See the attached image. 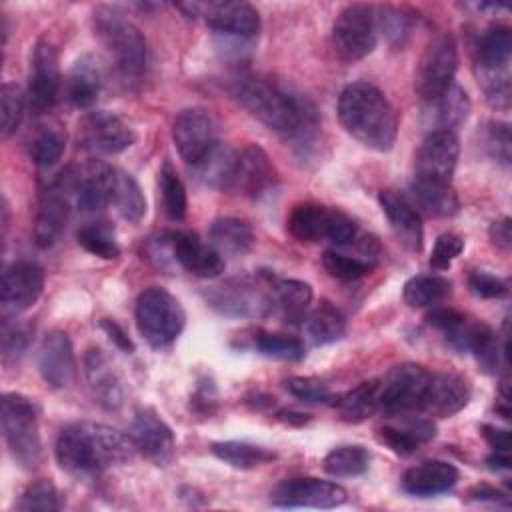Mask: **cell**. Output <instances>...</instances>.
I'll list each match as a JSON object with an SVG mask.
<instances>
[{
	"label": "cell",
	"instance_id": "6da1fadb",
	"mask_svg": "<svg viewBox=\"0 0 512 512\" xmlns=\"http://www.w3.org/2000/svg\"><path fill=\"white\" fill-rule=\"evenodd\" d=\"M240 106L286 140L308 138L318 128V110L304 94L262 76H244L234 86Z\"/></svg>",
	"mask_w": 512,
	"mask_h": 512
},
{
	"label": "cell",
	"instance_id": "7a4b0ae2",
	"mask_svg": "<svg viewBox=\"0 0 512 512\" xmlns=\"http://www.w3.org/2000/svg\"><path fill=\"white\" fill-rule=\"evenodd\" d=\"M136 448L128 434L96 422H76L60 430L54 456L70 474H92L132 460Z\"/></svg>",
	"mask_w": 512,
	"mask_h": 512
},
{
	"label": "cell",
	"instance_id": "3957f363",
	"mask_svg": "<svg viewBox=\"0 0 512 512\" xmlns=\"http://www.w3.org/2000/svg\"><path fill=\"white\" fill-rule=\"evenodd\" d=\"M338 120L366 148L386 152L396 142V112L386 94L370 82H352L340 92Z\"/></svg>",
	"mask_w": 512,
	"mask_h": 512
},
{
	"label": "cell",
	"instance_id": "277c9868",
	"mask_svg": "<svg viewBox=\"0 0 512 512\" xmlns=\"http://www.w3.org/2000/svg\"><path fill=\"white\" fill-rule=\"evenodd\" d=\"M0 422L4 442L14 462H18L26 470L36 468L42 458L36 404L22 394L6 392L2 396Z\"/></svg>",
	"mask_w": 512,
	"mask_h": 512
},
{
	"label": "cell",
	"instance_id": "5b68a950",
	"mask_svg": "<svg viewBox=\"0 0 512 512\" xmlns=\"http://www.w3.org/2000/svg\"><path fill=\"white\" fill-rule=\"evenodd\" d=\"M94 34L126 76H140L146 68L148 48L140 28L114 8H98L92 18Z\"/></svg>",
	"mask_w": 512,
	"mask_h": 512
},
{
	"label": "cell",
	"instance_id": "8992f818",
	"mask_svg": "<svg viewBox=\"0 0 512 512\" xmlns=\"http://www.w3.org/2000/svg\"><path fill=\"white\" fill-rule=\"evenodd\" d=\"M184 322V308L168 290L152 286L140 292L136 300V326L152 348L172 344L180 336Z\"/></svg>",
	"mask_w": 512,
	"mask_h": 512
},
{
	"label": "cell",
	"instance_id": "52a82bcc",
	"mask_svg": "<svg viewBox=\"0 0 512 512\" xmlns=\"http://www.w3.org/2000/svg\"><path fill=\"white\" fill-rule=\"evenodd\" d=\"M378 382V410L386 416H410L424 406L430 372L420 364H398Z\"/></svg>",
	"mask_w": 512,
	"mask_h": 512
},
{
	"label": "cell",
	"instance_id": "ba28073f",
	"mask_svg": "<svg viewBox=\"0 0 512 512\" xmlns=\"http://www.w3.org/2000/svg\"><path fill=\"white\" fill-rule=\"evenodd\" d=\"M458 68V46L450 34H440L428 42L420 56L414 88L424 102H434L454 84Z\"/></svg>",
	"mask_w": 512,
	"mask_h": 512
},
{
	"label": "cell",
	"instance_id": "9c48e42d",
	"mask_svg": "<svg viewBox=\"0 0 512 512\" xmlns=\"http://www.w3.org/2000/svg\"><path fill=\"white\" fill-rule=\"evenodd\" d=\"M56 186L66 194L74 196L76 206L86 212H100L112 204V186H114V168L92 160L84 166L68 168L60 174Z\"/></svg>",
	"mask_w": 512,
	"mask_h": 512
},
{
	"label": "cell",
	"instance_id": "30bf717a",
	"mask_svg": "<svg viewBox=\"0 0 512 512\" xmlns=\"http://www.w3.org/2000/svg\"><path fill=\"white\" fill-rule=\"evenodd\" d=\"M176 8L188 18H204L214 32L228 38L250 40L260 32V14L248 2H186Z\"/></svg>",
	"mask_w": 512,
	"mask_h": 512
},
{
	"label": "cell",
	"instance_id": "8fae6325",
	"mask_svg": "<svg viewBox=\"0 0 512 512\" xmlns=\"http://www.w3.org/2000/svg\"><path fill=\"white\" fill-rule=\"evenodd\" d=\"M378 40L376 12L368 4L346 6L332 28V42L338 56L346 62H356L366 58Z\"/></svg>",
	"mask_w": 512,
	"mask_h": 512
},
{
	"label": "cell",
	"instance_id": "7c38bea8",
	"mask_svg": "<svg viewBox=\"0 0 512 512\" xmlns=\"http://www.w3.org/2000/svg\"><path fill=\"white\" fill-rule=\"evenodd\" d=\"M78 140L84 150L98 156H112L130 148L136 140L132 126L114 112H88L78 124Z\"/></svg>",
	"mask_w": 512,
	"mask_h": 512
},
{
	"label": "cell",
	"instance_id": "4fadbf2b",
	"mask_svg": "<svg viewBox=\"0 0 512 512\" xmlns=\"http://www.w3.org/2000/svg\"><path fill=\"white\" fill-rule=\"evenodd\" d=\"M346 490L330 480L290 478L270 492V504L278 508H338L346 502Z\"/></svg>",
	"mask_w": 512,
	"mask_h": 512
},
{
	"label": "cell",
	"instance_id": "5bb4252c",
	"mask_svg": "<svg viewBox=\"0 0 512 512\" xmlns=\"http://www.w3.org/2000/svg\"><path fill=\"white\" fill-rule=\"evenodd\" d=\"M272 282V278H270ZM206 300L226 316H270L274 314L272 288L262 290L248 280H230L206 292Z\"/></svg>",
	"mask_w": 512,
	"mask_h": 512
},
{
	"label": "cell",
	"instance_id": "9a60e30c",
	"mask_svg": "<svg viewBox=\"0 0 512 512\" xmlns=\"http://www.w3.org/2000/svg\"><path fill=\"white\" fill-rule=\"evenodd\" d=\"M172 138L182 160L190 166H196L218 144L216 124L202 108L178 112L172 124Z\"/></svg>",
	"mask_w": 512,
	"mask_h": 512
},
{
	"label": "cell",
	"instance_id": "2e32d148",
	"mask_svg": "<svg viewBox=\"0 0 512 512\" xmlns=\"http://www.w3.org/2000/svg\"><path fill=\"white\" fill-rule=\"evenodd\" d=\"M136 452L148 458L156 466H168L174 458V434L172 428L150 408H140L134 414L128 432Z\"/></svg>",
	"mask_w": 512,
	"mask_h": 512
},
{
	"label": "cell",
	"instance_id": "e0dca14e",
	"mask_svg": "<svg viewBox=\"0 0 512 512\" xmlns=\"http://www.w3.org/2000/svg\"><path fill=\"white\" fill-rule=\"evenodd\" d=\"M44 288V272L36 262L16 260L4 268L0 302L4 312L18 314L36 304Z\"/></svg>",
	"mask_w": 512,
	"mask_h": 512
},
{
	"label": "cell",
	"instance_id": "ac0fdd59",
	"mask_svg": "<svg viewBox=\"0 0 512 512\" xmlns=\"http://www.w3.org/2000/svg\"><path fill=\"white\" fill-rule=\"evenodd\" d=\"M60 88V68L58 52L50 40H40L32 54L30 66V86L28 104L36 114L48 112L58 98Z\"/></svg>",
	"mask_w": 512,
	"mask_h": 512
},
{
	"label": "cell",
	"instance_id": "d6986e66",
	"mask_svg": "<svg viewBox=\"0 0 512 512\" xmlns=\"http://www.w3.org/2000/svg\"><path fill=\"white\" fill-rule=\"evenodd\" d=\"M460 154L458 138L452 130H432L420 144L414 158V174L450 182Z\"/></svg>",
	"mask_w": 512,
	"mask_h": 512
},
{
	"label": "cell",
	"instance_id": "ffe728a7",
	"mask_svg": "<svg viewBox=\"0 0 512 512\" xmlns=\"http://www.w3.org/2000/svg\"><path fill=\"white\" fill-rule=\"evenodd\" d=\"M38 370L42 380L56 390L68 388L76 378V360L68 334L50 330L38 348Z\"/></svg>",
	"mask_w": 512,
	"mask_h": 512
},
{
	"label": "cell",
	"instance_id": "44dd1931",
	"mask_svg": "<svg viewBox=\"0 0 512 512\" xmlns=\"http://www.w3.org/2000/svg\"><path fill=\"white\" fill-rule=\"evenodd\" d=\"M170 244L174 260L194 276L214 278L226 268L224 256L212 244H204L194 232H174L170 234Z\"/></svg>",
	"mask_w": 512,
	"mask_h": 512
},
{
	"label": "cell",
	"instance_id": "7402d4cb",
	"mask_svg": "<svg viewBox=\"0 0 512 512\" xmlns=\"http://www.w3.org/2000/svg\"><path fill=\"white\" fill-rule=\"evenodd\" d=\"M378 200L398 242L410 252H420L424 242V228L420 212L412 206V202L396 190H382Z\"/></svg>",
	"mask_w": 512,
	"mask_h": 512
},
{
	"label": "cell",
	"instance_id": "603a6c76",
	"mask_svg": "<svg viewBox=\"0 0 512 512\" xmlns=\"http://www.w3.org/2000/svg\"><path fill=\"white\" fill-rule=\"evenodd\" d=\"M276 182V168L268 154L256 146L248 144L238 152L236 172L232 186L246 196H260Z\"/></svg>",
	"mask_w": 512,
	"mask_h": 512
},
{
	"label": "cell",
	"instance_id": "cb8c5ba5",
	"mask_svg": "<svg viewBox=\"0 0 512 512\" xmlns=\"http://www.w3.org/2000/svg\"><path fill=\"white\" fill-rule=\"evenodd\" d=\"M468 400H470V386L462 376L446 374V372L430 374L422 410L438 418H448L460 412L468 404Z\"/></svg>",
	"mask_w": 512,
	"mask_h": 512
},
{
	"label": "cell",
	"instance_id": "d4e9b609",
	"mask_svg": "<svg viewBox=\"0 0 512 512\" xmlns=\"http://www.w3.org/2000/svg\"><path fill=\"white\" fill-rule=\"evenodd\" d=\"M460 478L454 464L446 460H424L408 468L402 476V488L414 496H436L448 492Z\"/></svg>",
	"mask_w": 512,
	"mask_h": 512
},
{
	"label": "cell",
	"instance_id": "484cf974",
	"mask_svg": "<svg viewBox=\"0 0 512 512\" xmlns=\"http://www.w3.org/2000/svg\"><path fill=\"white\" fill-rule=\"evenodd\" d=\"M412 206L420 212L432 216V218H450L458 212L460 202L450 182L424 178V176H412L408 186Z\"/></svg>",
	"mask_w": 512,
	"mask_h": 512
},
{
	"label": "cell",
	"instance_id": "4316f807",
	"mask_svg": "<svg viewBox=\"0 0 512 512\" xmlns=\"http://www.w3.org/2000/svg\"><path fill=\"white\" fill-rule=\"evenodd\" d=\"M68 220V196L52 186L42 192L34 220V242L38 248H52L64 232Z\"/></svg>",
	"mask_w": 512,
	"mask_h": 512
},
{
	"label": "cell",
	"instance_id": "83f0119b",
	"mask_svg": "<svg viewBox=\"0 0 512 512\" xmlns=\"http://www.w3.org/2000/svg\"><path fill=\"white\" fill-rule=\"evenodd\" d=\"M336 208H326L314 202L296 204L286 220L290 236L298 242H320L328 240L334 224Z\"/></svg>",
	"mask_w": 512,
	"mask_h": 512
},
{
	"label": "cell",
	"instance_id": "f1b7e54d",
	"mask_svg": "<svg viewBox=\"0 0 512 512\" xmlns=\"http://www.w3.org/2000/svg\"><path fill=\"white\" fill-rule=\"evenodd\" d=\"M400 424H386L378 430V438L392 452L408 456L418 450L420 444L430 442L436 436V426L428 418L400 416Z\"/></svg>",
	"mask_w": 512,
	"mask_h": 512
},
{
	"label": "cell",
	"instance_id": "f546056e",
	"mask_svg": "<svg viewBox=\"0 0 512 512\" xmlns=\"http://www.w3.org/2000/svg\"><path fill=\"white\" fill-rule=\"evenodd\" d=\"M84 366H86L90 390H92L94 398L98 400V404H102L108 410L118 408L122 402L120 382H118L116 372L112 370L110 362L102 354V350H88V354L84 358Z\"/></svg>",
	"mask_w": 512,
	"mask_h": 512
},
{
	"label": "cell",
	"instance_id": "4dcf8cb0",
	"mask_svg": "<svg viewBox=\"0 0 512 512\" xmlns=\"http://www.w3.org/2000/svg\"><path fill=\"white\" fill-rule=\"evenodd\" d=\"M236 160L238 152L218 142L196 166H192V170L196 180L208 188H230L234 182Z\"/></svg>",
	"mask_w": 512,
	"mask_h": 512
},
{
	"label": "cell",
	"instance_id": "1f68e13d",
	"mask_svg": "<svg viewBox=\"0 0 512 512\" xmlns=\"http://www.w3.org/2000/svg\"><path fill=\"white\" fill-rule=\"evenodd\" d=\"M100 92V68L90 54H84L76 60L74 68L68 74L66 96L76 108H90Z\"/></svg>",
	"mask_w": 512,
	"mask_h": 512
},
{
	"label": "cell",
	"instance_id": "d6a6232c",
	"mask_svg": "<svg viewBox=\"0 0 512 512\" xmlns=\"http://www.w3.org/2000/svg\"><path fill=\"white\" fill-rule=\"evenodd\" d=\"M210 244L222 256H242L254 244V230L240 218H218L210 226Z\"/></svg>",
	"mask_w": 512,
	"mask_h": 512
},
{
	"label": "cell",
	"instance_id": "836d02e7",
	"mask_svg": "<svg viewBox=\"0 0 512 512\" xmlns=\"http://www.w3.org/2000/svg\"><path fill=\"white\" fill-rule=\"evenodd\" d=\"M274 314H282L288 320H300L312 302L310 284L294 278H272Z\"/></svg>",
	"mask_w": 512,
	"mask_h": 512
},
{
	"label": "cell",
	"instance_id": "e575fe53",
	"mask_svg": "<svg viewBox=\"0 0 512 512\" xmlns=\"http://www.w3.org/2000/svg\"><path fill=\"white\" fill-rule=\"evenodd\" d=\"M512 56V32L508 26H492L478 42L476 68L484 72L508 70Z\"/></svg>",
	"mask_w": 512,
	"mask_h": 512
},
{
	"label": "cell",
	"instance_id": "d590c367",
	"mask_svg": "<svg viewBox=\"0 0 512 512\" xmlns=\"http://www.w3.org/2000/svg\"><path fill=\"white\" fill-rule=\"evenodd\" d=\"M304 334L314 346L336 342L346 332V318L338 308L324 302L304 318Z\"/></svg>",
	"mask_w": 512,
	"mask_h": 512
},
{
	"label": "cell",
	"instance_id": "8d00e7d4",
	"mask_svg": "<svg viewBox=\"0 0 512 512\" xmlns=\"http://www.w3.org/2000/svg\"><path fill=\"white\" fill-rule=\"evenodd\" d=\"M112 204L120 212V216L132 224L140 222L146 214V198L142 188L124 170L114 168V186H112Z\"/></svg>",
	"mask_w": 512,
	"mask_h": 512
},
{
	"label": "cell",
	"instance_id": "74e56055",
	"mask_svg": "<svg viewBox=\"0 0 512 512\" xmlns=\"http://www.w3.org/2000/svg\"><path fill=\"white\" fill-rule=\"evenodd\" d=\"M452 292L448 278L438 274L412 276L402 290V298L410 308H426L442 302Z\"/></svg>",
	"mask_w": 512,
	"mask_h": 512
},
{
	"label": "cell",
	"instance_id": "f35d334b",
	"mask_svg": "<svg viewBox=\"0 0 512 512\" xmlns=\"http://www.w3.org/2000/svg\"><path fill=\"white\" fill-rule=\"evenodd\" d=\"M212 454L226 464L234 468H256L262 464H268L276 458V454L264 446L250 444V442H238V440H226V442H214L212 444Z\"/></svg>",
	"mask_w": 512,
	"mask_h": 512
},
{
	"label": "cell",
	"instance_id": "ab89813d",
	"mask_svg": "<svg viewBox=\"0 0 512 512\" xmlns=\"http://www.w3.org/2000/svg\"><path fill=\"white\" fill-rule=\"evenodd\" d=\"M334 406L348 422H360L378 410V382H362L346 394L334 398Z\"/></svg>",
	"mask_w": 512,
	"mask_h": 512
},
{
	"label": "cell",
	"instance_id": "60d3db41",
	"mask_svg": "<svg viewBox=\"0 0 512 512\" xmlns=\"http://www.w3.org/2000/svg\"><path fill=\"white\" fill-rule=\"evenodd\" d=\"M434 108V118L438 122L436 130H452L458 128L470 112V98L464 88L458 84H452L446 92H442L434 102H430Z\"/></svg>",
	"mask_w": 512,
	"mask_h": 512
},
{
	"label": "cell",
	"instance_id": "b9f144b4",
	"mask_svg": "<svg viewBox=\"0 0 512 512\" xmlns=\"http://www.w3.org/2000/svg\"><path fill=\"white\" fill-rule=\"evenodd\" d=\"M370 454L360 444H344L332 448L324 458V470L336 478L360 476L368 470Z\"/></svg>",
	"mask_w": 512,
	"mask_h": 512
},
{
	"label": "cell",
	"instance_id": "7bdbcfd3",
	"mask_svg": "<svg viewBox=\"0 0 512 512\" xmlns=\"http://www.w3.org/2000/svg\"><path fill=\"white\" fill-rule=\"evenodd\" d=\"M160 192H162V204L164 212L170 220H182L188 210V198L186 188L176 172V168L170 164V160H164L160 172H158Z\"/></svg>",
	"mask_w": 512,
	"mask_h": 512
},
{
	"label": "cell",
	"instance_id": "ee69618b",
	"mask_svg": "<svg viewBox=\"0 0 512 512\" xmlns=\"http://www.w3.org/2000/svg\"><path fill=\"white\" fill-rule=\"evenodd\" d=\"M76 240L78 244L98 256V258H104V260H112V258H118L120 256V248H118V242L114 238V232L104 226L102 222H90V224H84L78 234H76Z\"/></svg>",
	"mask_w": 512,
	"mask_h": 512
},
{
	"label": "cell",
	"instance_id": "f6af8a7d",
	"mask_svg": "<svg viewBox=\"0 0 512 512\" xmlns=\"http://www.w3.org/2000/svg\"><path fill=\"white\" fill-rule=\"evenodd\" d=\"M322 264L332 278L342 280V282L360 280V278L368 276L374 268V264L368 262L366 258L350 256V254H344L338 250H326L322 256Z\"/></svg>",
	"mask_w": 512,
	"mask_h": 512
},
{
	"label": "cell",
	"instance_id": "bcb514c9",
	"mask_svg": "<svg viewBox=\"0 0 512 512\" xmlns=\"http://www.w3.org/2000/svg\"><path fill=\"white\" fill-rule=\"evenodd\" d=\"M24 106H26V94L20 84L16 82H6L0 90V122H2V138L12 136L24 116Z\"/></svg>",
	"mask_w": 512,
	"mask_h": 512
},
{
	"label": "cell",
	"instance_id": "7dc6e473",
	"mask_svg": "<svg viewBox=\"0 0 512 512\" xmlns=\"http://www.w3.org/2000/svg\"><path fill=\"white\" fill-rule=\"evenodd\" d=\"M62 508L60 494L50 480L32 482L20 496L16 510L20 512H56Z\"/></svg>",
	"mask_w": 512,
	"mask_h": 512
},
{
	"label": "cell",
	"instance_id": "c3c4849f",
	"mask_svg": "<svg viewBox=\"0 0 512 512\" xmlns=\"http://www.w3.org/2000/svg\"><path fill=\"white\" fill-rule=\"evenodd\" d=\"M256 348L264 356H270L276 360H288V362H298L306 354L300 338L288 336V334H272V332L258 334Z\"/></svg>",
	"mask_w": 512,
	"mask_h": 512
},
{
	"label": "cell",
	"instance_id": "681fc988",
	"mask_svg": "<svg viewBox=\"0 0 512 512\" xmlns=\"http://www.w3.org/2000/svg\"><path fill=\"white\" fill-rule=\"evenodd\" d=\"M64 148H66L64 136L54 128H44L32 140L30 154H32V160H34L36 166L48 168V166L56 164L62 158Z\"/></svg>",
	"mask_w": 512,
	"mask_h": 512
},
{
	"label": "cell",
	"instance_id": "f907efd6",
	"mask_svg": "<svg viewBox=\"0 0 512 512\" xmlns=\"http://www.w3.org/2000/svg\"><path fill=\"white\" fill-rule=\"evenodd\" d=\"M284 388L298 400L310 402V404H326L332 398L330 386L316 376H290L284 380Z\"/></svg>",
	"mask_w": 512,
	"mask_h": 512
},
{
	"label": "cell",
	"instance_id": "816d5d0a",
	"mask_svg": "<svg viewBox=\"0 0 512 512\" xmlns=\"http://www.w3.org/2000/svg\"><path fill=\"white\" fill-rule=\"evenodd\" d=\"M478 82L492 108H498V110L510 108V70H498V72L478 70Z\"/></svg>",
	"mask_w": 512,
	"mask_h": 512
},
{
	"label": "cell",
	"instance_id": "f5cc1de1",
	"mask_svg": "<svg viewBox=\"0 0 512 512\" xmlns=\"http://www.w3.org/2000/svg\"><path fill=\"white\" fill-rule=\"evenodd\" d=\"M486 150L488 154L508 166L510 164V158H512V138H510V126L504 124V122H490L488 124V130H486Z\"/></svg>",
	"mask_w": 512,
	"mask_h": 512
},
{
	"label": "cell",
	"instance_id": "db71d44e",
	"mask_svg": "<svg viewBox=\"0 0 512 512\" xmlns=\"http://www.w3.org/2000/svg\"><path fill=\"white\" fill-rule=\"evenodd\" d=\"M466 322H468V316L458 312V310H454V308L438 306V308H432L426 314V324L432 326L434 330L442 332L448 342L460 334V330L464 328Z\"/></svg>",
	"mask_w": 512,
	"mask_h": 512
},
{
	"label": "cell",
	"instance_id": "11a10c76",
	"mask_svg": "<svg viewBox=\"0 0 512 512\" xmlns=\"http://www.w3.org/2000/svg\"><path fill=\"white\" fill-rule=\"evenodd\" d=\"M30 342V328L18 322H2V356L4 360H18Z\"/></svg>",
	"mask_w": 512,
	"mask_h": 512
},
{
	"label": "cell",
	"instance_id": "9f6ffc18",
	"mask_svg": "<svg viewBox=\"0 0 512 512\" xmlns=\"http://www.w3.org/2000/svg\"><path fill=\"white\" fill-rule=\"evenodd\" d=\"M462 250H464V240L460 236L452 232L440 234L430 254V266L434 270H446L460 256Z\"/></svg>",
	"mask_w": 512,
	"mask_h": 512
},
{
	"label": "cell",
	"instance_id": "6f0895ef",
	"mask_svg": "<svg viewBox=\"0 0 512 512\" xmlns=\"http://www.w3.org/2000/svg\"><path fill=\"white\" fill-rule=\"evenodd\" d=\"M376 26L384 32V36L392 44H402L404 38L408 36V28H410L408 18L394 8H384L382 14H376Z\"/></svg>",
	"mask_w": 512,
	"mask_h": 512
},
{
	"label": "cell",
	"instance_id": "680465c9",
	"mask_svg": "<svg viewBox=\"0 0 512 512\" xmlns=\"http://www.w3.org/2000/svg\"><path fill=\"white\" fill-rule=\"evenodd\" d=\"M468 286L480 298H502L508 294L506 282L488 272H472L468 276Z\"/></svg>",
	"mask_w": 512,
	"mask_h": 512
},
{
	"label": "cell",
	"instance_id": "91938a15",
	"mask_svg": "<svg viewBox=\"0 0 512 512\" xmlns=\"http://www.w3.org/2000/svg\"><path fill=\"white\" fill-rule=\"evenodd\" d=\"M488 234H490V240L496 248L500 250H510L512 246V224H510V218H502V220H496L490 224L488 228Z\"/></svg>",
	"mask_w": 512,
	"mask_h": 512
},
{
	"label": "cell",
	"instance_id": "94428289",
	"mask_svg": "<svg viewBox=\"0 0 512 512\" xmlns=\"http://www.w3.org/2000/svg\"><path fill=\"white\" fill-rule=\"evenodd\" d=\"M100 326H102V330L108 334V338H110L120 350H124V352H132V350H134L132 340L128 338V334L124 332V328L118 326L114 320L102 318V320H100Z\"/></svg>",
	"mask_w": 512,
	"mask_h": 512
},
{
	"label": "cell",
	"instance_id": "6125c7cd",
	"mask_svg": "<svg viewBox=\"0 0 512 512\" xmlns=\"http://www.w3.org/2000/svg\"><path fill=\"white\" fill-rule=\"evenodd\" d=\"M480 430H482V436L490 444L492 450L508 452V448H510V432L508 430L498 428V426H490V424H484Z\"/></svg>",
	"mask_w": 512,
	"mask_h": 512
},
{
	"label": "cell",
	"instance_id": "be15d7a7",
	"mask_svg": "<svg viewBox=\"0 0 512 512\" xmlns=\"http://www.w3.org/2000/svg\"><path fill=\"white\" fill-rule=\"evenodd\" d=\"M470 500H476V502H494V504H500L504 502L506 506L510 504V498L508 494H504L502 490L494 488V486H488V484H478L474 486L470 492H468Z\"/></svg>",
	"mask_w": 512,
	"mask_h": 512
},
{
	"label": "cell",
	"instance_id": "e7e4bbea",
	"mask_svg": "<svg viewBox=\"0 0 512 512\" xmlns=\"http://www.w3.org/2000/svg\"><path fill=\"white\" fill-rule=\"evenodd\" d=\"M486 464L490 470H508L510 468V456L508 452H498L494 450L488 458H486Z\"/></svg>",
	"mask_w": 512,
	"mask_h": 512
},
{
	"label": "cell",
	"instance_id": "03108f58",
	"mask_svg": "<svg viewBox=\"0 0 512 512\" xmlns=\"http://www.w3.org/2000/svg\"><path fill=\"white\" fill-rule=\"evenodd\" d=\"M278 418L280 420H284V422H292V420H296V424H304V422H308V416L306 414H300V412H280L278 414Z\"/></svg>",
	"mask_w": 512,
	"mask_h": 512
}]
</instances>
